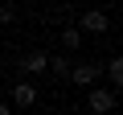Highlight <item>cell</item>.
Here are the masks:
<instances>
[{"instance_id":"9c48e42d","label":"cell","mask_w":123,"mask_h":115,"mask_svg":"<svg viewBox=\"0 0 123 115\" xmlns=\"http://www.w3.org/2000/svg\"><path fill=\"white\" fill-rule=\"evenodd\" d=\"M12 17H17L12 4H0V25H12Z\"/></svg>"},{"instance_id":"5b68a950","label":"cell","mask_w":123,"mask_h":115,"mask_svg":"<svg viewBox=\"0 0 123 115\" xmlns=\"http://www.w3.org/2000/svg\"><path fill=\"white\" fill-rule=\"evenodd\" d=\"M45 66H49V58H45L41 49H33V53L25 58V70H29V74H45Z\"/></svg>"},{"instance_id":"8fae6325","label":"cell","mask_w":123,"mask_h":115,"mask_svg":"<svg viewBox=\"0 0 123 115\" xmlns=\"http://www.w3.org/2000/svg\"><path fill=\"white\" fill-rule=\"evenodd\" d=\"M0 62H4V53H0Z\"/></svg>"},{"instance_id":"3957f363","label":"cell","mask_w":123,"mask_h":115,"mask_svg":"<svg viewBox=\"0 0 123 115\" xmlns=\"http://www.w3.org/2000/svg\"><path fill=\"white\" fill-rule=\"evenodd\" d=\"M111 29V21H107V13H98V8H90V13H82V29L78 33H107Z\"/></svg>"},{"instance_id":"6da1fadb","label":"cell","mask_w":123,"mask_h":115,"mask_svg":"<svg viewBox=\"0 0 123 115\" xmlns=\"http://www.w3.org/2000/svg\"><path fill=\"white\" fill-rule=\"evenodd\" d=\"M86 107H90L94 115H111V111H115V90H90V95H86Z\"/></svg>"},{"instance_id":"277c9868","label":"cell","mask_w":123,"mask_h":115,"mask_svg":"<svg viewBox=\"0 0 123 115\" xmlns=\"http://www.w3.org/2000/svg\"><path fill=\"white\" fill-rule=\"evenodd\" d=\"M37 99H41V95H37L33 82H17V86H12V103H17V107H33Z\"/></svg>"},{"instance_id":"ba28073f","label":"cell","mask_w":123,"mask_h":115,"mask_svg":"<svg viewBox=\"0 0 123 115\" xmlns=\"http://www.w3.org/2000/svg\"><path fill=\"white\" fill-rule=\"evenodd\" d=\"M62 41H66V49H78V45H82V33H78L74 25H66V33H62Z\"/></svg>"},{"instance_id":"7a4b0ae2","label":"cell","mask_w":123,"mask_h":115,"mask_svg":"<svg viewBox=\"0 0 123 115\" xmlns=\"http://www.w3.org/2000/svg\"><path fill=\"white\" fill-rule=\"evenodd\" d=\"M98 74H103L98 62H90V66H70V82H78V86H94Z\"/></svg>"},{"instance_id":"52a82bcc","label":"cell","mask_w":123,"mask_h":115,"mask_svg":"<svg viewBox=\"0 0 123 115\" xmlns=\"http://www.w3.org/2000/svg\"><path fill=\"white\" fill-rule=\"evenodd\" d=\"M70 66H74V62H66V58H49V66H45V70H53L57 78H70Z\"/></svg>"},{"instance_id":"30bf717a","label":"cell","mask_w":123,"mask_h":115,"mask_svg":"<svg viewBox=\"0 0 123 115\" xmlns=\"http://www.w3.org/2000/svg\"><path fill=\"white\" fill-rule=\"evenodd\" d=\"M0 115H12V107H8V103H4V99H0Z\"/></svg>"},{"instance_id":"8992f818","label":"cell","mask_w":123,"mask_h":115,"mask_svg":"<svg viewBox=\"0 0 123 115\" xmlns=\"http://www.w3.org/2000/svg\"><path fill=\"white\" fill-rule=\"evenodd\" d=\"M103 70H107V78H111V86H123V58H119V53L111 58V62H107Z\"/></svg>"}]
</instances>
